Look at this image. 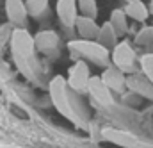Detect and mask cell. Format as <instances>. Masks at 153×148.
Masks as SVG:
<instances>
[{"label": "cell", "instance_id": "30bf717a", "mask_svg": "<svg viewBox=\"0 0 153 148\" xmlns=\"http://www.w3.org/2000/svg\"><path fill=\"white\" fill-rule=\"evenodd\" d=\"M103 84L111 89V91H116V93H121L126 89V75L123 73L121 70H117L116 66H107L103 70V73L100 75Z\"/></svg>", "mask_w": 153, "mask_h": 148}, {"label": "cell", "instance_id": "5b68a950", "mask_svg": "<svg viewBox=\"0 0 153 148\" xmlns=\"http://www.w3.org/2000/svg\"><path fill=\"white\" fill-rule=\"evenodd\" d=\"M93 75L89 73V66L85 61L78 59L75 64L70 68V73H68V86L73 93H85L87 91V84H89V78Z\"/></svg>", "mask_w": 153, "mask_h": 148}, {"label": "cell", "instance_id": "2e32d148", "mask_svg": "<svg viewBox=\"0 0 153 148\" xmlns=\"http://www.w3.org/2000/svg\"><path fill=\"white\" fill-rule=\"evenodd\" d=\"M111 25H112V29L116 31V34L117 37L125 36L126 32H128V22H126V14H125V11L123 9H114L112 13H111Z\"/></svg>", "mask_w": 153, "mask_h": 148}, {"label": "cell", "instance_id": "3957f363", "mask_svg": "<svg viewBox=\"0 0 153 148\" xmlns=\"http://www.w3.org/2000/svg\"><path fill=\"white\" fill-rule=\"evenodd\" d=\"M68 50L82 61H91L103 68L111 66V50L94 39H73L68 43Z\"/></svg>", "mask_w": 153, "mask_h": 148}, {"label": "cell", "instance_id": "e0dca14e", "mask_svg": "<svg viewBox=\"0 0 153 148\" xmlns=\"http://www.w3.org/2000/svg\"><path fill=\"white\" fill-rule=\"evenodd\" d=\"M76 5H78L80 16H87V18L96 20V16H98V4H96V0H76Z\"/></svg>", "mask_w": 153, "mask_h": 148}, {"label": "cell", "instance_id": "8fae6325", "mask_svg": "<svg viewBox=\"0 0 153 148\" xmlns=\"http://www.w3.org/2000/svg\"><path fill=\"white\" fill-rule=\"evenodd\" d=\"M102 136L103 139L114 143V145H119V147H126V148H134L139 145V139L125 130H117V129H112V127H105L102 130Z\"/></svg>", "mask_w": 153, "mask_h": 148}, {"label": "cell", "instance_id": "7c38bea8", "mask_svg": "<svg viewBox=\"0 0 153 148\" xmlns=\"http://www.w3.org/2000/svg\"><path fill=\"white\" fill-rule=\"evenodd\" d=\"M126 87L130 91H134L135 95H141L144 98L153 100V84L144 77L139 73H132L126 77Z\"/></svg>", "mask_w": 153, "mask_h": 148}, {"label": "cell", "instance_id": "ba28073f", "mask_svg": "<svg viewBox=\"0 0 153 148\" xmlns=\"http://www.w3.org/2000/svg\"><path fill=\"white\" fill-rule=\"evenodd\" d=\"M55 14L61 20V23L64 27H75L76 20H78V5L76 0H57L55 4Z\"/></svg>", "mask_w": 153, "mask_h": 148}, {"label": "cell", "instance_id": "ac0fdd59", "mask_svg": "<svg viewBox=\"0 0 153 148\" xmlns=\"http://www.w3.org/2000/svg\"><path fill=\"white\" fill-rule=\"evenodd\" d=\"M48 4H50L48 0H27L25 5H27L29 16H34V18L41 16V14L48 9Z\"/></svg>", "mask_w": 153, "mask_h": 148}, {"label": "cell", "instance_id": "4fadbf2b", "mask_svg": "<svg viewBox=\"0 0 153 148\" xmlns=\"http://www.w3.org/2000/svg\"><path fill=\"white\" fill-rule=\"evenodd\" d=\"M76 34L80 39H94L98 37V32H100V25L96 23V20L93 18H87V16H78L75 23Z\"/></svg>", "mask_w": 153, "mask_h": 148}, {"label": "cell", "instance_id": "5bb4252c", "mask_svg": "<svg viewBox=\"0 0 153 148\" xmlns=\"http://www.w3.org/2000/svg\"><path fill=\"white\" fill-rule=\"evenodd\" d=\"M125 14L126 18H132L134 22H146L148 16H150V9L148 5L141 0V2H130L125 5Z\"/></svg>", "mask_w": 153, "mask_h": 148}, {"label": "cell", "instance_id": "7a4b0ae2", "mask_svg": "<svg viewBox=\"0 0 153 148\" xmlns=\"http://www.w3.org/2000/svg\"><path fill=\"white\" fill-rule=\"evenodd\" d=\"M48 93L52 98V104L66 120H70L75 127H84V116L76 109L75 102L71 100L73 91L68 86V80L62 75H55L48 82Z\"/></svg>", "mask_w": 153, "mask_h": 148}, {"label": "cell", "instance_id": "52a82bcc", "mask_svg": "<svg viewBox=\"0 0 153 148\" xmlns=\"http://www.w3.org/2000/svg\"><path fill=\"white\" fill-rule=\"evenodd\" d=\"M87 93L91 95V98H93L96 104H100V105H103V107H111V105L114 104L112 91L103 84L102 77H98V75H93V77L89 78Z\"/></svg>", "mask_w": 153, "mask_h": 148}, {"label": "cell", "instance_id": "603a6c76", "mask_svg": "<svg viewBox=\"0 0 153 148\" xmlns=\"http://www.w3.org/2000/svg\"><path fill=\"white\" fill-rule=\"evenodd\" d=\"M126 4H130V2H141V0H125Z\"/></svg>", "mask_w": 153, "mask_h": 148}, {"label": "cell", "instance_id": "d6986e66", "mask_svg": "<svg viewBox=\"0 0 153 148\" xmlns=\"http://www.w3.org/2000/svg\"><path fill=\"white\" fill-rule=\"evenodd\" d=\"M139 63H141V70H143V75L150 80L153 84V54H143L141 55V59H139Z\"/></svg>", "mask_w": 153, "mask_h": 148}, {"label": "cell", "instance_id": "44dd1931", "mask_svg": "<svg viewBox=\"0 0 153 148\" xmlns=\"http://www.w3.org/2000/svg\"><path fill=\"white\" fill-rule=\"evenodd\" d=\"M146 48H148V54H153V43H152V45H148Z\"/></svg>", "mask_w": 153, "mask_h": 148}, {"label": "cell", "instance_id": "8992f818", "mask_svg": "<svg viewBox=\"0 0 153 148\" xmlns=\"http://www.w3.org/2000/svg\"><path fill=\"white\" fill-rule=\"evenodd\" d=\"M4 9H5V16L9 20V23H13L16 29L27 27L29 13H27V5L23 0H5Z\"/></svg>", "mask_w": 153, "mask_h": 148}, {"label": "cell", "instance_id": "277c9868", "mask_svg": "<svg viewBox=\"0 0 153 148\" xmlns=\"http://www.w3.org/2000/svg\"><path fill=\"white\" fill-rule=\"evenodd\" d=\"M135 59H137L135 57V50L132 48V45L128 41H119L111 50L112 66H116L117 70H121L125 75L135 73Z\"/></svg>", "mask_w": 153, "mask_h": 148}, {"label": "cell", "instance_id": "ffe728a7", "mask_svg": "<svg viewBox=\"0 0 153 148\" xmlns=\"http://www.w3.org/2000/svg\"><path fill=\"white\" fill-rule=\"evenodd\" d=\"M135 41H137L139 45H144V46L152 45L153 43V25H146V27H143V29L137 32Z\"/></svg>", "mask_w": 153, "mask_h": 148}, {"label": "cell", "instance_id": "9a60e30c", "mask_svg": "<svg viewBox=\"0 0 153 148\" xmlns=\"http://www.w3.org/2000/svg\"><path fill=\"white\" fill-rule=\"evenodd\" d=\"M96 41H98L100 45H103L107 50H112L116 45H117V34H116V31L112 29L111 22H105V23L100 27V32H98Z\"/></svg>", "mask_w": 153, "mask_h": 148}, {"label": "cell", "instance_id": "9c48e42d", "mask_svg": "<svg viewBox=\"0 0 153 148\" xmlns=\"http://www.w3.org/2000/svg\"><path fill=\"white\" fill-rule=\"evenodd\" d=\"M34 45H36V50L41 52V54H48V55H52L53 52L57 54L59 34L55 31H39L34 36Z\"/></svg>", "mask_w": 153, "mask_h": 148}, {"label": "cell", "instance_id": "7402d4cb", "mask_svg": "<svg viewBox=\"0 0 153 148\" xmlns=\"http://www.w3.org/2000/svg\"><path fill=\"white\" fill-rule=\"evenodd\" d=\"M148 9H150V14H153V0L150 2V5H148Z\"/></svg>", "mask_w": 153, "mask_h": 148}, {"label": "cell", "instance_id": "6da1fadb", "mask_svg": "<svg viewBox=\"0 0 153 148\" xmlns=\"http://www.w3.org/2000/svg\"><path fill=\"white\" fill-rule=\"evenodd\" d=\"M11 52L16 66L29 80H39V66L36 59L34 36L27 29H14L11 34Z\"/></svg>", "mask_w": 153, "mask_h": 148}]
</instances>
